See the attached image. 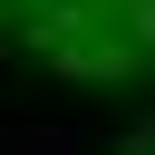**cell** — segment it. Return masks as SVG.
<instances>
[{
    "mask_svg": "<svg viewBox=\"0 0 155 155\" xmlns=\"http://www.w3.org/2000/svg\"><path fill=\"white\" fill-rule=\"evenodd\" d=\"M10 155H78V136H58V126H39V136H10Z\"/></svg>",
    "mask_w": 155,
    "mask_h": 155,
    "instance_id": "6da1fadb",
    "label": "cell"
},
{
    "mask_svg": "<svg viewBox=\"0 0 155 155\" xmlns=\"http://www.w3.org/2000/svg\"><path fill=\"white\" fill-rule=\"evenodd\" d=\"M116 155H155V136H136V145H116Z\"/></svg>",
    "mask_w": 155,
    "mask_h": 155,
    "instance_id": "7a4b0ae2",
    "label": "cell"
}]
</instances>
